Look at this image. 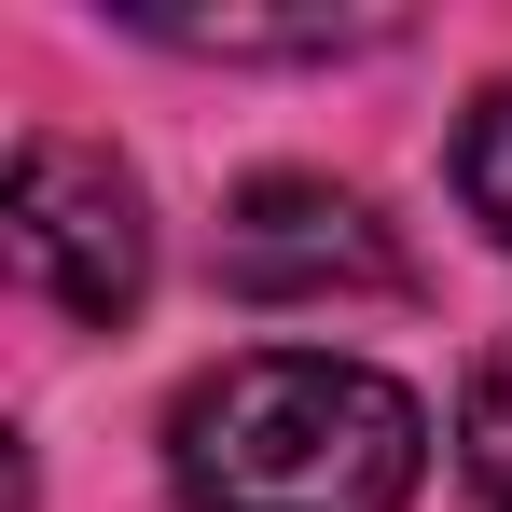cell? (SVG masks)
<instances>
[{
    "mask_svg": "<svg viewBox=\"0 0 512 512\" xmlns=\"http://www.w3.org/2000/svg\"><path fill=\"white\" fill-rule=\"evenodd\" d=\"M457 471H471L485 512H512V346L471 374V402H457Z\"/></svg>",
    "mask_w": 512,
    "mask_h": 512,
    "instance_id": "8992f818",
    "label": "cell"
},
{
    "mask_svg": "<svg viewBox=\"0 0 512 512\" xmlns=\"http://www.w3.org/2000/svg\"><path fill=\"white\" fill-rule=\"evenodd\" d=\"M429 471V416L402 374L333 346L208 360L167 402V499L180 512H402Z\"/></svg>",
    "mask_w": 512,
    "mask_h": 512,
    "instance_id": "6da1fadb",
    "label": "cell"
},
{
    "mask_svg": "<svg viewBox=\"0 0 512 512\" xmlns=\"http://www.w3.org/2000/svg\"><path fill=\"white\" fill-rule=\"evenodd\" d=\"M153 42H194V56H360L388 42V14H153Z\"/></svg>",
    "mask_w": 512,
    "mask_h": 512,
    "instance_id": "277c9868",
    "label": "cell"
},
{
    "mask_svg": "<svg viewBox=\"0 0 512 512\" xmlns=\"http://www.w3.org/2000/svg\"><path fill=\"white\" fill-rule=\"evenodd\" d=\"M222 291L236 305H333V291H402V236L374 222V194L346 180H250L222 208Z\"/></svg>",
    "mask_w": 512,
    "mask_h": 512,
    "instance_id": "3957f363",
    "label": "cell"
},
{
    "mask_svg": "<svg viewBox=\"0 0 512 512\" xmlns=\"http://www.w3.org/2000/svg\"><path fill=\"white\" fill-rule=\"evenodd\" d=\"M14 277L56 305V319H139L153 291V222H139V180L111 167L97 139H28L14 153Z\"/></svg>",
    "mask_w": 512,
    "mask_h": 512,
    "instance_id": "7a4b0ae2",
    "label": "cell"
},
{
    "mask_svg": "<svg viewBox=\"0 0 512 512\" xmlns=\"http://www.w3.org/2000/svg\"><path fill=\"white\" fill-rule=\"evenodd\" d=\"M457 208L512 250V70L471 97V125H457Z\"/></svg>",
    "mask_w": 512,
    "mask_h": 512,
    "instance_id": "5b68a950",
    "label": "cell"
}]
</instances>
